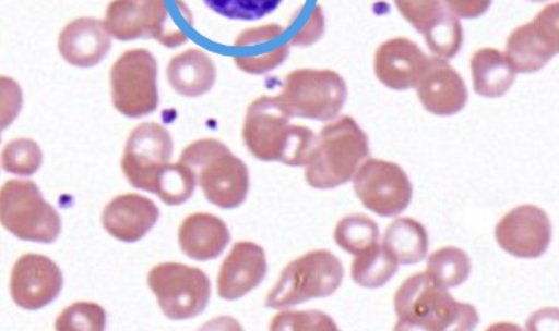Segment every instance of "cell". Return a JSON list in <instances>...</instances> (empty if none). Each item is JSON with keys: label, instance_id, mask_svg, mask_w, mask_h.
<instances>
[{"label": "cell", "instance_id": "obj_12", "mask_svg": "<svg viewBox=\"0 0 559 331\" xmlns=\"http://www.w3.org/2000/svg\"><path fill=\"white\" fill-rule=\"evenodd\" d=\"M552 226L547 212L534 205L516 207L495 229L501 249L519 259H537L550 246Z\"/></svg>", "mask_w": 559, "mask_h": 331}, {"label": "cell", "instance_id": "obj_11", "mask_svg": "<svg viewBox=\"0 0 559 331\" xmlns=\"http://www.w3.org/2000/svg\"><path fill=\"white\" fill-rule=\"evenodd\" d=\"M175 151L170 132L157 122H143L131 132L121 158L128 182L136 189L151 192L157 174L170 162Z\"/></svg>", "mask_w": 559, "mask_h": 331}, {"label": "cell", "instance_id": "obj_27", "mask_svg": "<svg viewBox=\"0 0 559 331\" xmlns=\"http://www.w3.org/2000/svg\"><path fill=\"white\" fill-rule=\"evenodd\" d=\"M379 225L365 214H350L338 222L334 231V241L341 249L358 255L379 241Z\"/></svg>", "mask_w": 559, "mask_h": 331}, {"label": "cell", "instance_id": "obj_31", "mask_svg": "<svg viewBox=\"0 0 559 331\" xmlns=\"http://www.w3.org/2000/svg\"><path fill=\"white\" fill-rule=\"evenodd\" d=\"M270 330L284 331V330H338V326L329 315L320 312V310H285L272 319Z\"/></svg>", "mask_w": 559, "mask_h": 331}, {"label": "cell", "instance_id": "obj_1", "mask_svg": "<svg viewBox=\"0 0 559 331\" xmlns=\"http://www.w3.org/2000/svg\"><path fill=\"white\" fill-rule=\"evenodd\" d=\"M394 330L467 331L479 322L473 305L457 303L427 271L408 277L394 295Z\"/></svg>", "mask_w": 559, "mask_h": 331}, {"label": "cell", "instance_id": "obj_23", "mask_svg": "<svg viewBox=\"0 0 559 331\" xmlns=\"http://www.w3.org/2000/svg\"><path fill=\"white\" fill-rule=\"evenodd\" d=\"M355 256L350 275L355 283L364 289H380L397 273L399 261L384 245L378 242Z\"/></svg>", "mask_w": 559, "mask_h": 331}, {"label": "cell", "instance_id": "obj_30", "mask_svg": "<svg viewBox=\"0 0 559 331\" xmlns=\"http://www.w3.org/2000/svg\"><path fill=\"white\" fill-rule=\"evenodd\" d=\"M204 3L222 17L255 22L274 13L282 0H204Z\"/></svg>", "mask_w": 559, "mask_h": 331}, {"label": "cell", "instance_id": "obj_8", "mask_svg": "<svg viewBox=\"0 0 559 331\" xmlns=\"http://www.w3.org/2000/svg\"><path fill=\"white\" fill-rule=\"evenodd\" d=\"M112 106L121 115L142 118L159 107L157 61L151 51L130 49L114 62L110 72Z\"/></svg>", "mask_w": 559, "mask_h": 331}, {"label": "cell", "instance_id": "obj_20", "mask_svg": "<svg viewBox=\"0 0 559 331\" xmlns=\"http://www.w3.org/2000/svg\"><path fill=\"white\" fill-rule=\"evenodd\" d=\"M423 63V53L414 44L405 39H395L379 49L376 72L380 81L389 87L403 90L417 81Z\"/></svg>", "mask_w": 559, "mask_h": 331}, {"label": "cell", "instance_id": "obj_14", "mask_svg": "<svg viewBox=\"0 0 559 331\" xmlns=\"http://www.w3.org/2000/svg\"><path fill=\"white\" fill-rule=\"evenodd\" d=\"M288 113L272 97H262L247 111L242 138L252 156L261 161H281L290 136Z\"/></svg>", "mask_w": 559, "mask_h": 331}, {"label": "cell", "instance_id": "obj_16", "mask_svg": "<svg viewBox=\"0 0 559 331\" xmlns=\"http://www.w3.org/2000/svg\"><path fill=\"white\" fill-rule=\"evenodd\" d=\"M111 49L106 24L94 17H78L62 28L58 51L71 66L87 69L98 65Z\"/></svg>", "mask_w": 559, "mask_h": 331}, {"label": "cell", "instance_id": "obj_3", "mask_svg": "<svg viewBox=\"0 0 559 331\" xmlns=\"http://www.w3.org/2000/svg\"><path fill=\"white\" fill-rule=\"evenodd\" d=\"M368 138L349 118L326 126L306 164V181L319 191L348 184L368 157Z\"/></svg>", "mask_w": 559, "mask_h": 331}, {"label": "cell", "instance_id": "obj_17", "mask_svg": "<svg viewBox=\"0 0 559 331\" xmlns=\"http://www.w3.org/2000/svg\"><path fill=\"white\" fill-rule=\"evenodd\" d=\"M160 211L146 196L123 194L108 203L103 211L104 230L121 242L133 244L155 229Z\"/></svg>", "mask_w": 559, "mask_h": 331}, {"label": "cell", "instance_id": "obj_34", "mask_svg": "<svg viewBox=\"0 0 559 331\" xmlns=\"http://www.w3.org/2000/svg\"><path fill=\"white\" fill-rule=\"evenodd\" d=\"M281 33L282 28L278 26H266L249 29V32L242 33L241 36L236 39L235 46H251V44H254L257 41H265V39L278 37Z\"/></svg>", "mask_w": 559, "mask_h": 331}, {"label": "cell", "instance_id": "obj_9", "mask_svg": "<svg viewBox=\"0 0 559 331\" xmlns=\"http://www.w3.org/2000/svg\"><path fill=\"white\" fill-rule=\"evenodd\" d=\"M345 96V84L338 74L301 69L288 74L284 93L276 100L289 117L325 121L341 110Z\"/></svg>", "mask_w": 559, "mask_h": 331}, {"label": "cell", "instance_id": "obj_26", "mask_svg": "<svg viewBox=\"0 0 559 331\" xmlns=\"http://www.w3.org/2000/svg\"><path fill=\"white\" fill-rule=\"evenodd\" d=\"M474 78L479 94L487 97L502 96L513 82V73L503 58L491 49L479 51L473 62Z\"/></svg>", "mask_w": 559, "mask_h": 331}, {"label": "cell", "instance_id": "obj_33", "mask_svg": "<svg viewBox=\"0 0 559 331\" xmlns=\"http://www.w3.org/2000/svg\"><path fill=\"white\" fill-rule=\"evenodd\" d=\"M288 47H282L261 58H235V63L241 71L251 74H261L278 66L280 63L284 62L285 58L288 57Z\"/></svg>", "mask_w": 559, "mask_h": 331}, {"label": "cell", "instance_id": "obj_4", "mask_svg": "<svg viewBox=\"0 0 559 331\" xmlns=\"http://www.w3.org/2000/svg\"><path fill=\"white\" fill-rule=\"evenodd\" d=\"M345 271L330 250H311L290 261L266 295L265 306L284 309L333 295L343 284Z\"/></svg>", "mask_w": 559, "mask_h": 331}, {"label": "cell", "instance_id": "obj_28", "mask_svg": "<svg viewBox=\"0 0 559 331\" xmlns=\"http://www.w3.org/2000/svg\"><path fill=\"white\" fill-rule=\"evenodd\" d=\"M43 160L41 147L33 138H13L3 147L2 167L9 174L32 176L41 168Z\"/></svg>", "mask_w": 559, "mask_h": 331}, {"label": "cell", "instance_id": "obj_10", "mask_svg": "<svg viewBox=\"0 0 559 331\" xmlns=\"http://www.w3.org/2000/svg\"><path fill=\"white\" fill-rule=\"evenodd\" d=\"M354 191L366 209L380 217L401 214L413 200V185L394 162L366 161L354 177Z\"/></svg>", "mask_w": 559, "mask_h": 331}, {"label": "cell", "instance_id": "obj_22", "mask_svg": "<svg viewBox=\"0 0 559 331\" xmlns=\"http://www.w3.org/2000/svg\"><path fill=\"white\" fill-rule=\"evenodd\" d=\"M383 245L400 265H417L428 255V232L419 221L404 217L385 230Z\"/></svg>", "mask_w": 559, "mask_h": 331}, {"label": "cell", "instance_id": "obj_21", "mask_svg": "<svg viewBox=\"0 0 559 331\" xmlns=\"http://www.w3.org/2000/svg\"><path fill=\"white\" fill-rule=\"evenodd\" d=\"M419 97L430 112L448 115L462 110L467 94L462 78L453 69L435 62L420 87Z\"/></svg>", "mask_w": 559, "mask_h": 331}, {"label": "cell", "instance_id": "obj_6", "mask_svg": "<svg viewBox=\"0 0 559 331\" xmlns=\"http://www.w3.org/2000/svg\"><path fill=\"white\" fill-rule=\"evenodd\" d=\"M147 285L162 312L171 320L197 318L204 312L212 295L210 277L200 267L176 261L153 267Z\"/></svg>", "mask_w": 559, "mask_h": 331}, {"label": "cell", "instance_id": "obj_2", "mask_svg": "<svg viewBox=\"0 0 559 331\" xmlns=\"http://www.w3.org/2000/svg\"><path fill=\"white\" fill-rule=\"evenodd\" d=\"M180 161L195 171L198 184L212 205L231 210L246 201L249 168L224 143L201 138L182 150Z\"/></svg>", "mask_w": 559, "mask_h": 331}, {"label": "cell", "instance_id": "obj_5", "mask_svg": "<svg viewBox=\"0 0 559 331\" xmlns=\"http://www.w3.org/2000/svg\"><path fill=\"white\" fill-rule=\"evenodd\" d=\"M0 222L16 238L38 244H53L62 231L56 207L28 180L4 182L0 191Z\"/></svg>", "mask_w": 559, "mask_h": 331}, {"label": "cell", "instance_id": "obj_24", "mask_svg": "<svg viewBox=\"0 0 559 331\" xmlns=\"http://www.w3.org/2000/svg\"><path fill=\"white\" fill-rule=\"evenodd\" d=\"M472 259L466 252L447 246L429 256L425 271L432 277L435 283L449 290L466 283L472 274Z\"/></svg>", "mask_w": 559, "mask_h": 331}, {"label": "cell", "instance_id": "obj_29", "mask_svg": "<svg viewBox=\"0 0 559 331\" xmlns=\"http://www.w3.org/2000/svg\"><path fill=\"white\" fill-rule=\"evenodd\" d=\"M106 323L107 315L102 305L75 303L62 310L53 328L58 331H102Z\"/></svg>", "mask_w": 559, "mask_h": 331}, {"label": "cell", "instance_id": "obj_7", "mask_svg": "<svg viewBox=\"0 0 559 331\" xmlns=\"http://www.w3.org/2000/svg\"><path fill=\"white\" fill-rule=\"evenodd\" d=\"M103 22L118 41L152 38L167 48L188 41L187 34L173 22L166 0H112Z\"/></svg>", "mask_w": 559, "mask_h": 331}, {"label": "cell", "instance_id": "obj_32", "mask_svg": "<svg viewBox=\"0 0 559 331\" xmlns=\"http://www.w3.org/2000/svg\"><path fill=\"white\" fill-rule=\"evenodd\" d=\"M23 103L22 88L12 78L2 77V130L16 120Z\"/></svg>", "mask_w": 559, "mask_h": 331}, {"label": "cell", "instance_id": "obj_25", "mask_svg": "<svg viewBox=\"0 0 559 331\" xmlns=\"http://www.w3.org/2000/svg\"><path fill=\"white\" fill-rule=\"evenodd\" d=\"M197 174L191 167L178 160L168 162L156 176L153 194L168 206H180L191 199L197 186Z\"/></svg>", "mask_w": 559, "mask_h": 331}, {"label": "cell", "instance_id": "obj_15", "mask_svg": "<svg viewBox=\"0 0 559 331\" xmlns=\"http://www.w3.org/2000/svg\"><path fill=\"white\" fill-rule=\"evenodd\" d=\"M266 271L265 250L254 242H237L222 261L217 274V294L225 301L241 299L262 283Z\"/></svg>", "mask_w": 559, "mask_h": 331}, {"label": "cell", "instance_id": "obj_19", "mask_svg": "<svg viewBox=\"0 0 559 331\" xmlns=\"http://www.w3.org/2000/svg\"><path fill=\"white\" fill-rule=\"evenodd\" d=\"M167 82L173 90L182 97L197 98L214 88L216 66L205 51L198 48L187 49L168 62Z\"/></svg>", "mask_w": 559, "mask_h": 331}, {"label": "cell", "instance_id": "obj_13", "mask_svg": "<svg viewBox=\"0 0 559 331\" xmlns=\"http://www.w3.org/2000/svg\"><path fill=\"white\" fill-rule=\"evenodd\" d=\"M63 275L48 256L27 254L19 258L10 274V295L19 308L39 310L61 294Z\"/></svg>", "mask_w": 559, "mask_h": 331}, {"label": "cell", "instance_id": "obj_18", "mask_svg": "<svg viewBox=\"0 0 559 331\" xmlns=\"http://www.w3.org/2000/svg\"><path fill=\"white\" fill-rule=\"evenodd\" d=\"M230 240L225 221L210 212H194L186 217L178 230V245L182 254L197 261L219 258Z\"/></svg>", "mask_w": 559, "mask_h": 331}]
</instances>
